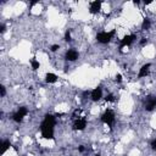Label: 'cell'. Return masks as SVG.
I'll list each match as a JSON object with an SVG mask.
<instances>
[{
  "label": "cell",
  "instance_id": "cell-15",
  "mask_svg": "<svg viewBox=\"0 0 156 156\" xmlns=\"http://www.w3.org/2000/svg\"><path fill=\"white\" fill-rule=\"evenodd\" d=\"M30 66H32V68L35 71V69H38V68L40 67V63H39V61H38L35 57H33V58L30 60Z\"/></svg>",
  "mask_w": 156,
  "mask_h": 156
},
{
  "label": "cell",
  "instance_id": "cell-9",
  "mask_svg": "<svg viewBox=\"0 0 156 156\" xmlns=\"http://www.w3.org/2000/svg\"><path fill=\"white\" fill-rule=\"evenodd\" d=\"M90 98L93 101H99L101 98H102V89L100 87H96L94 88L91 91H90Z\"/></svg>",
  "mask_w": 156,
  "mask_h": 156
},
{
  "label": "cell",
  "instance_id": "cell-10",
  "mask_svg": "<svg viewBox=\"0 0 156 156\" xmlns=\"http://www.w3.org/2000/svg\"><path fill=\"white\" fill-rule=\"evenodd\" d=\"M78 56H79V54H78V51L77 50H74V49H69L67 52H66V55H65V58L67 60V61H76L77 58H78Z\"/></svg>",
  "mask_w": 156,
  "mask_h": 156
},
{
  "label": "cell",
  "instance_id": "cell-24",
  "mask_svg": "<svg viewBox=\"0 0 156 156\" xmlns=\"http://www.w3.org/2000/svg\"><path fill=\"white\" fill-rule=\"evenodd\" d=\"M0 32H1V33L5 32V24H1V27H0Z\"/></svg>",
  "mask_w": 156,
  "mask_h": 156
},
{
  "label": "cell",
  "instance_id": "cell-17",
  "mask_svg": "<svg viewBox=\"0 0 156 156\" xmlns=\"http://www.w3.org/2000/svg\"><path fill=\"white\" fill-rule=\"evenodd\" d=\"M65 40H66V41H71V40H72L71 30H69V29H67V30H66V33H65Z\"/></svg>",
  "mask_w": 156,
  "mask_h": 156
},
{
  "label": "cell",
  "instance_id": "cell-26",
  "mask_svg": "<svg viewBox=\"0 0 156 156\" xmlns=\"http://www.w3.org/2000/svg\"><path fill=\"white\" fill-rule=\"evenodd\" d=\"M95 156H101V155H100V154H96V155H95Z\"/></svg>",
  "mask_w": 156,
  "mask_h": 156
},
{
  "label": "cell",
  "instance_id": "cell-6",
  "mask_svg": "<svg viewBox=\"0 0 156 156\" xmlns=\"http://www.w3.org/2000/svg\"><path fill=\"white\" fill-rule=\"evenodd\" d=\"M156 107V96H147L145 99V102H144V108L145 111H152L154 108Z\"/></svg>",
  "mask_w": 156,
  "mask_h": 156
},
{
  "label": "cell",
  "instance_id": "cell-1",
  "mask_svg": "<svg viewBox=\"0 0 156 156\" xmlns=\"http://www.w3.org/2000/svg\"><path fill=\"white\" fill-rule=\"evenodd\" d=\"M56 123V118L55 116L46 113L44 116V119L40 124V130H41V135L45 139H50L54 140V127Z\"/></svg>",
  "mask_w": 156,
  "mask_h": 156
},
{
  "label": "cell",
  "instance_id": "cell-2",
  "mask_svg": "<svg viewBox=\"0 0 156 156\" xmlns=\"http://www.w3.org/2000/svg\"><path fill=\"white\" fill-rule=\"evenodd\" d=\"M115 33H116L115 29H112V30H110V32H105V30L99 32V33L96 34V40H98L99 43H101V44H107V43H110L111 39L113 38Z\"/></svg>",
  "mask_w": 156,
  "mask_h": 156
},
{
  "label": "cell",
  "instance_id": "cell-11",
  "mask_svg": "<svg viewBox=\"0 0 156 156\" xmlns=\"http://www.w3.org/2000/svg\"><path fill=\"white\" fill-rule=\"evenodd\" d=\"M150 67H151V63H145L140 67L139 69V73H138V77L139 78H143V77H146L149 74V71H150Z\"/></svg>",
  "mask_w": 156,
  "mask_h": 156
},
{
  "label": "cell",
  "instance_id": "cell-20",
  "mask_svg": "<svg viewBox=\"0 0 156 156\" xmlns=\"http://www.w3.org/2000/svg\"><path fill=\"white\" fill-rule=\"evenodd\" d=\"M116 82H117V83H121V82H122V76H121L119 73L116 74Z\"/></svg>",
  "mask_w": 156,
  "mask_h": 156
},
{
  "label": "cell",
  "instance_id": "cell-12",
  "mask_svg": "<svg viewBox=\"0 0 156 156\" xmlns=\"http://www.w3.org/2000/svg\"><path fill=\"white\" fill-rule=\"evenodd\" d=\"M56 80H57V76L55 73H50L49 72V73L45 74V82L46 83H50L51 84V83H55Z\"/></svg>",
  "mask_w": 156,
  "mask_h": 156
},
{
  "label": "cell",
  "instance_id": "cell-18",
  "mask_svg": "<svg viewBox=\"0 0 156 156\" xmlns=\"http://www.w3.org/2000/svg\"><path fill=\"white\" fill-rule=\"evenodd\" d=\"M57 49H60V45H57V44H54V45H51V48H50V50H51L52 52L57 51Z\"/></svg>",
  "mask_w": 156,
  "mask_h": 156
},
{
  "label": "cell",
  "instance_id": "cell-22",
  "mask_svg": "<svg viewBox=\"0 0 156 156\" xmlns=\"http://www.w3.org/2000/svg\"><path fill=\"white\" fill-rule=\"evenodd\" d=\"M84 150H85L84 145H79V146H78V151H79V152H84Z\"/></svg>",
  "mask_w": 156,
  "mask_h": 156
},
{
  "label": "cell",
  "instance_id": "cell-23",
  "mask_svg": "<svg viewBox=\"0 0 156 156\" xmlns=\"http://www.w3.org/2000/svg\"><path fill=\"white\" fill-rule=\"evenodd\" d=\"M151 149H152V150H156V139L152 140V143H151Z\"/></svg>",
  "mask_w": 156,
  "mask_h": 156
},
{
  "label": "cell",
  "instance_id": "cell-7",
  "mask_svg": "<svg viewBox=\"0 0 156 156\" xmlns=\"http://www.w3.org/2000/svg\"><path fill=\"white\" fill-rule=\"evenodd\" d=\"M135 39H136V35H135V34H128V35H124V37L121 39V45H119V48L122 49L123 46H128V45H130Z\"/></svg>",
  "mask_w": 156,
  "mask_h": 156
},
{
  "label": "cell",
  "instance_id": "cell-5",
  "mask_svg": "<svg viewBox=\"0 0 156 156\" xmlns=\"http://www.w3.org/2000/svg\"><path fill=\"white\" fill-rule=\"evenodd\" d=\"M88 124V121L85 117H80V118H76L74 122H73V129L74 130H84L85 127Z\"/></svg>",
  "mask_w": 156,
  "mask_h": 156
},
{
  "label": "cell",
  "instance_id": "cell-14",
  "mask_svg": "<svg viewBox=\"0 0 156 156\" xmlns=\"http://www.w3.org/2000/svg\"><path fill=\"white\" fill-rule=\"evenodd\" d=\"M150 26H151L150 20H149V18H144V20H143V23H141V29H143V30H146V29L150 28Z\"/></svg>",
  "mask_w": 156,
  "mask_h": 156
},
{
  "label": "cell",
  "instance_id": "cell-25",
  "mask_svg": "<svg viewBox=\"0 0 156 156\" xmlns=\"http://www.w3.org/2000/svg\"><path fill=\"white\" fill-rule=\"evenodd\" d=\"M139 4H140V1H138V0L134 1V5H139Z\"/></svg>",
  "mask_w": 156,
  "mask_h": 156
},
{
  "label": "cell",
  "instance_id": "cell-8",
  "mask_svg": "<svg viewBox=\"0 0 156 156\" xmlns=\"http://www.w3.org/2000/svg\"><path fill=\"white\" fill-rule=\"evenodd\" d=\"M101 1L100 0H95V1H91L90 2V5H89V12L90 13H93V15H95V13H98L100 10H101Z\"/></svg>",
  "mask_w": 156,
  "mask_h": 156
},
{
  "label": "cell",
  "instance_id": "cell-4",
  "mask_svg": "<svg viewBox=\"0 0 156 156\" xmlns=\"http://www.w3.org/2000/svg\"><path fill=\"white\" fill-rule=\"evenodd\" d=\"M27 115H28V108L24 107V106H22V107H20V108L13 113L12 119H13L15 122H17V123H21V122L23 121V118H24Z\"/></svg>",
  "mask_w": 156,
  "mask_h": 156
},
{
  "label": "cell",
  "instance_id": "cell-21",
  "mask_svg": "<svg viewBox=\"0 0 156 156\" xmlns=\"http://www.w3.org/2000/svg\"><path fill=\"white\" fill-rule=\"evenodd\" d=\"M140 44H141V45H145V44H147V39H146V38H141V40H140Z\"/></svg>",
  "mask_w": 156,
  "mask_h": 156
},
{
  "label": "cell",
  "instance_id": "cell-3",
  "mask_svg": "<svg viewBox=\"0 0 156 156\" xmlns=\"http://www.w3.org/2000/svg\"><path fill=\"white\" fill-rule=\"evenodd\" d=\"M101 122L107 124L108 127H112L115 124V121H116V117H115V112L112 110H106L102 115H101Z\"/></svg>",
  "mask_w": 156,
  "mask_h": 156
},
{
  "label": "cell",
  "instance_id": "cell-13",
  "mask_svg": "<svg viewBox=\"0 0 156 156\" xmlns=\"http://www.w3.org/2000/svg\"><path fill=\"white\" fill-rule=\"evenodd\" d=\"M11 147V143L9 140H1V154H5Z\"/></svg>",
  "mask_w": 156,
  "mask_h": 156
},
{
  "label": "cell",
  "instance_id": "cell-16",
  "mask_svg": "<svg viewBox=\"0 0 156 156\" xmlns=\"http://www.w3.org/2000/svg\"><path fill=\"white\" fill-rule=\"evenodd\" d=\"M115 100H116V98H115V95H113V94H111V93H110V94H107V95H106V98H105V101H106V102H113Z\"/></svg>",
  "mask_w": 156,
  "mask_h": 156
},
{
  "label": "cell",
  "instance_id": "cell-19",
  "mask_svg": "<svg viewBox=\"0 0 156 156\" xmlns=\"http://www.w3.org/2000/svg\"><path fill=\"white\" fill-rule=\"evenodd\" d=\"M5 94H6L5 87H4V85H0V95H1V96H5Z\"/></svg>",
  "mask_w": 156,
  "mask_h": 156
}]
</instances>
